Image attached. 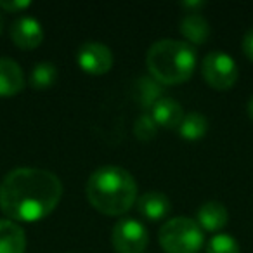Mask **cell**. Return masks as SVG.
Segmentation results:
<instances>
[{"label": "cell", "instance_id": "obj_1", "mask_svg": "<svg viewBox=\"0 0 253 253\" xmlns=\"http://www.w3.org/2000/svg\"><path fill=\"white\" fill-rule=\"evenodd\" d=\"M61 196V179L43 169H14L0 182V210L14 222L45 218L57 208Z\"/></svg>", "mask_w": 253, "mask_h": 253}, {"label": "cell", "instance_id": "obj_2", "mask_svg": "<svg viewBox=\"0 0 253 253\" xmlns=\"http://www.w3.org/2000/svg\"><path fill=\"white\" fill-rule=\"evenodd\" d=\"M85 193L97 211L104 215H123L137 200V182L122 167L104 165L88 177Z\"/></svg>", "mask_w": 253, "mask_h": 253}, {"label": "cell", "instance_id": "obj_3", "mask_svg": "<svg viewBox=\"0 0 253 253\" xmlns=\"http://www.w3.org/2000/svg\"><path fill=\"white\" fill-rule=\"evenodd\" d=\"M149 75L162 85H179L187 82L196 68V50L191 43L175 39L155 42L146 54Z\"/></svg>", "mask_w": 253, "mask_h": 253}, {"label": "cell", "instance_id": "obj_4", "mask_svg": "<svg viewBox=\"0 0 253 253\" xmlns=\"http://www.w3.org/2000/svg\"><path fill=\"white\" fill-rule=\"evenodd\" d=\"M162 248L167 253H196L203 246V229L189 217H173L158 232Z\"/></svg>", "mask_w": 253, "mask_h": 253}, {"label": "cell", "instance_id": "obj_5", "mask_svg": "<svg viewBox=\"0 0 253 253\" xmlns=\"http://www.w3.org/2000/svg\"><path fill=\"white\" fill-rule=\"evenodd\" d=\"M201 71H203L207 84L217 90L231 88L239 75L236 61L227 52H220V50L210 52L205 57L203 64H201Z\"/></svg>", "mask_w": 253, "mask_h": 253}, {"label": "cell", "instance_id": "obj_6", "mask_svg": "<svg viewBox=\"0 0 253 253\" xmlns=\"http://www.w3.org/2000/svg\"><path fill=\"white\" fill-rule=\"evenodd\" d=\"M111 243L116 253H144L149 236L144 225L135 218H120L113 225Z\"/></svg>", "mask_w": 253, "mask_h": 253}, {"label": "cell", "instance_id": "obj_7", "mask_svg": "<svg viewBox=\"0 0 253 253\" xmlns=\"http://www.w3.org/2000/svg\"><path fill=\"white\" fill-rule=\"evenodd\" d=\"M78 64L90 75H104L113 66V52L108 45L95 40H88L78 49Z\"/></svg>", "mask_w": 253, "mask_h": 253}, {"label": "cell", "instance_id": "obj_8", "mask_svg": "<svg viewBox=\"0 0 253 253\" xmlns=\"http://www.w3.org/2000/svg\"><path fill=\"white\" fill-rule=\"evenodd\" d=\"M11 39L23 50L37 49L43 42V28L32 16H21L12 23Z\"/></svg>", "mask_w": 253, "mask_h": 253}, {"label": "cell", "instance_id": "obj_9", "mask_svg": "<svg viewBox=\"0 0 253 253\" xmlns=\"http://www.w3.org/2000/svg\"><path fill=\"white\" fill-rule=\"evenodd\" d=\"M149 115L155 120V123L158 126H163V128H170V130H177L180 126L184 120V109L175 99L172 97H165L163 95L151 109H149Z\"/></svg>", "mask_w": 253, "mask_h": 253}, {"label": "cell", "instance_id": "obj_10", "mask_svg": "<svg viewBox=\"0 0 253 253\" xmlns=\"http://www.w3.org/2000/svg\"><path fill=\"white\" fill-rule=\"evenodd\" d=\"M25 88V73L14 59L0 57V97H12Z\"/></svg>", "mask_w": 253, "mask_h": 253}, {"label": "cell", "instance_id": "obj_11", "mask_svg": "<svg viewBox=\"0 0 253 253\" xmlns=\"http://www.w3.org/2000/svg\"><path fill=\"white\" fill-rule=\"evenodd\" d=\"M137 210L146 220H163L172 210V203H170L169 196L160 191H149L144 193L137 200Z\"/></svg>", "mask_w": 253, "mask_h": 253}, {"label": "cell", "instance_id": "obj_12", "mask_svg": "<svg viewBox=\"0 0 253 253\" xmlns=\"http://www.w3.org/2000/svg\"><path fill=\"white\" fill-rule=\"evenodd\" d=\"M26 236L23 227L11 218H0V253H25Z\"/></svg>", "mask_w": 253, "mask_h": 253}, {"label": "cell", "instance_id": "obj_13", "mask_svg": "<svg viewBox=\"0 0 253 253\" xmlns=\"http://www.w3.org/2000/svg\"><path fill=\"white\" fill-rule=\"evenodd\" d=\"M229 220V213L225 205L218 203V201H207L198 208L196 222L203 231H218L222 229Z\"/></svg>", "mask_w": 253, "mask_h": 253}, {"label": "cell", "instance_id": "obj_14", "mask_svg": "<svg viewBox=\"0 0 253 253\" xmlns=\"http://www.w3.org/2000/svg\"><path fill=\"white\" fill-rule=\"evenodd\" d=\"M180 33L187 40V43L200 45L207 42V39L210 37V25L200 12H187L180 19Z\"/></svg>", "mask_w": 253, "mask_h": 253}, {"label": "cell", "instance_id": "obj_15", "mask_svg": "<svg viewBox=\"0 0 253 253\" xmlns=\"http://www.w3.org/2000/svg\"><path fill=\"white\" fill-rule=\"evenodd\" d=\"M132 97L146 109H151L163 97V87L153 77H141L132 85Z\"/></svg>", "mask_w": 253, "mask_h": 253}, {"label": "cell", "instance_id": "obj_16", "mask_svg": "<svg viewBox=\"0 0 253 253\" xmlns=\"http://www.w3.org/2000/svg\"><path fill=\"white\" fill-rule=\"evenodd\" d=\"M180 134V137H184L186 141H200L207 135L208 132V120L205 115L198 111H191L187 115H184V120L180 123V126L177 128Z\"/></svg>", "mask_w": 253, "mask_h": 253}, {"label": "cell", "instance_id": "obj_17", "mask_svg": "<svg viewBox=\"0 0 253 253\" xmlns=\"http://www.w3.org/2000/svg\"><path fill=\"white\" fill-rule=\"evenodd\" d=\"M56 80H57V66L49 63V61L35 64L32 70V75H30V84H32L33 88H39V90L52 87L56 84Z\"/></svg>", "mask_w": 253, "mask_h": 253}, {"label": "cell", "instance_id": "obj_18", "mask_svg": "<svg viewBox=\"0 0 253 253\" xmlns=\"http://www.w3.org/2000/svg\"><path fill=\"white\" fill-rule=\"evenodd\" d=\"M207 253H239V243L231 234H215L208 241Z\"/></svg>", "mask_w": 253, "mask_h": 253}, {"label": "cell", "instance_id": "obj_19", "mask_svg": "<svg viewBox=\"0 0 253 253\" xmlns=\"http://www.w3.org/2000/svg\"><path fill=\"white\" fill-rule=\"evenodd\" d=\"M134 134L139 141H153L158 134V125L155 123V120L151 118V115L144 113L141 115L137 120H135V125H134Z\"/></svg>", "mask_w": 253, "mask_h": 253}, {"label": "cell", "instance_id": "obj_20", "mask_svg": "<svg viewBox=\"0 0 253 253\" xmlns=\"http://www.w3.org/2000/svg\"><path fill=\"white\" fill-rule=\"evenodd\" d=\"M30 5H32V2H28V0H0V9L7 12H19Z\"/></svg>", "mask_w": 253, "mask_h": 253}, {"label": "cell", "instance_id": "obj_21", "mask_svg": "<svg viewBox=\"0 0 253 253\" xmlns=\"http://www.w3.org/2000/svg\"><path fill=\"white\" fill-rule=\"evenodd\" d=\"M243 50H245L246 57L253 61V28H250L243 37Z\"/></svg>", "mask_w": 253, "mask_h": 253}, {"label": "cell", "instance_id": "obj_22", "mask_svg": "<svg viewBox=\"0 0 253 253\" xmlns=\"http://www.w3.org/2000/svg\"><path fill=\"white\" fill-rule=\"evenodd\" d=\"M182 5L184 9H196V12H198V9H201V7H205V2H201V0H196V2H182Z\"/></svg>", "mask_w": 253, "mask_h": 253}, {"label": "cell", "instance_id": "obj_23", "mask_svg": "<svg viewBox=\"0 0 253 253\" xmlns=\"http://www.w3.org/2000/svg\"><path fill=\"white\" fill-rule=\"evenodd\" d=\"M246 111H248V116L253 120V95L250 97V101H248V104H246Z\"/></svg>", "mask_w": 253, "mask_h": 253}, {"label": "cell", "instance_id": "obj_24", "mask_svg": "<svg viewBox=\"0 0 253 253\" xmlns=\"http://www.w3.org/2000/svg\"><path fill=\"white\" fill-rule=\"evenodd\" d=\"M2 25H4V21H2V16H0V32H2Z\"/></svg>", "mask_w": 253, "mask_h": 253}]
</instances>
